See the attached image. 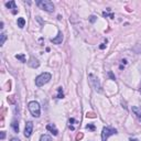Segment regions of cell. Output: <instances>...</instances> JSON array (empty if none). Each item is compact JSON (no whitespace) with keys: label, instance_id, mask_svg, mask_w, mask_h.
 <instances>
[{"label":"cell","instance_id":"1","mask_svg":"<svg viewBox=\"0 0 141 141\" xmlns=\"http://www.w3.org/2000/svg\"><path fill=\"white\" fill-rule=\"evenodd\" d=\"M51 78H52V75H51L50 73H48V72L42 73L41 75H39V76L35 78V85L37 87H41V86H43L44 84L49 83Z\"/></svg>","mask_w":141,"mask_h":141},{"label":"cell","instance_id":"2","mask_svg":"<svg viewBox=\"0 0 141 141\" xmlns=\"http://www.w3.org/2000/svg\"><path fill=\"white\" fill-rule=\"evenodd\" d=\"M36 6L40 9L48 12H53L54 11V4L50 0H41V1H36Z\"/></svg>","mask_w":141,"mask_h":141},{"label":"cell","instance_id":"3","mask_svg":"<svg viewBox=\"0 0 141 141\" xmlns=\"http://www.w3.org/2000/svg\"><path fill=\"white\" fill-rule=\"evenodd\" d=\"M29 110L31 112V115L35 117V118H39L40 115H41V107H40V104L37 101H30L29 105Z\"/></svg>","mask_w":141,"mask_h":141},{"label":"cell","instance_id":"4","mask_svg":"<svg viewBox=\"0 0 141 141\" xmlns=\"http://www.w3.org/2000/svg\"><path fill=\"white\" fill-rule=\"evenodd\" d=\"M112 134H117V129L111 127H104L101 132V141H107V139Z\"/></svg>","mask_w":141,"mask_h":141},{"label":"cell","instance_id":"5","mask_svg":"<svg viewBox=\"0 0 141 141\" xmlns=\"http://www.w3.org/2000/svg\"><path fill=\"white\" fill-rule=\"evenodd\" d=\"M88 77H89V82H91V84L93 85V87L95 88V91H97L98 93H101L102 89H101V85H100L99 81H98V78L94 76L93 74H89Z\"/></svg>","mask_w":141,"mask_h":141},{"label":"cell","instance_id":"6","mask_svg":"<svg viewBox=\"0 0 141 141\" xmlns=\"http://www.w3.org/2000/svg\"><path fill=\"white\" fill-rule=\"evenodd\" d=\"M32 132H33V123L32 121H28L24 128V137L25 138H30Z\"/></svg>","mask_w":141,"mask_h":141},{"label":"cell","instance_id":"7","mask_svg":"<svg viewBox=\"0 0 141 141\" xmlns=\"http://www.w3.org/2000/svg\"><path fill=\"white\" fill-rule=\"evenodd\" d=\"M62 41H63V34H62V32L59 31V33L57 35H56V37H53V39H51V42L54 44H61L62 43Z\"/></svg>","mask_w":141,"mask_h":141},{"label":"cell","instance_id":"8","mask_svg":"<svg viewBox=\"0 0 141 141\" xmlns=\"http://www.w3.org/2000/svg\"><path fill=\"white\" fill-rule=\"evenodd\" d=\"M28 64H29V66L32 67V68H36V67L40 66V62L36 59H34L33 56L30 59V61H29V63H28Z\"/></svg>","mask_w":141,"mask_h":141},{"label":"cell","instance_id":"9","mask_svg":"<svg viewBox=\"0 0 141 141\" xmlns=\"http://www.w3.org/2000/svg\"><path fill=\"white\" fill-rule=\"evenodd\" d=\"M46 130L51 131V132H52L54 136H57V133H59V131H57V129H56V127L54 125H52V124H49L48 126H46Z\"/></svg>","mask_w":141,"mask_h":141},{"label":"cell","instance_id":"10","mask_svg":"<svg viewBox=\"0 0 141 141\" xmlns=\"http://www.w3.org/2000/svg\"><path fill=\"white\" fill-rule=\"evenodd\" d=\"M132 111H133V114L137 116V118L141 121V107L133 106V107H132Z\"/></svg>","mask_w":141,"mask_h":141},{"label":"cell","instance_id":"11","mask_svg":"<svg viewBox=\"0 0 141 141\" xmlns=\"http://www.w3.org/2000/svg\"><path fill=\"white\" fill-rule=\"evenodd\" d=\"M17 23H18V27L20 28V29L24 28V25H25V20H24V18H18Z\"/></svg>","mask_w":141,"mask_h":141},{"label":"cell","instance_id":"12","mask_svg":"<svg viewBox=\"0 0 141 141\" xmlns=\"http://www.w3.org/2000/svg\"><path fill=\"white\" fill-rule=\"evenodd\" d=\"M6 7H7L8 9H15V10H17V7H16V2H15V1L6 2Z\"/></svg>","mask_w":141,"mask_h":141},{"label":"cell","instance_id":"13","mask_svg":"<svg viewBox=\"0 0 141 141\" xmlns=\"http://www.w3.org/2000/svg\"><path fill=\"white\" fill-rule=\"evenodd\" d=\"M40 141H52V138L49 134H42L40 138Z\"/></svg>","mask_w":141,"mask_h":141},{"label":"cell","instance_id":"14","mask_svg":"<svg viewBox=\"0 0 141 141\" xmlns=\"http://www.w3.org/2000/svg\"><path fill=\"white\" fill-rule=\"evenodd\" d=\"M16 59L17 60H20L22 63H25V56H24V54H17L16 55Z\"/></svg>","mask_w":141,"mask_h":141},{"label":"cell","instance_id":"15","mask_svg":"<svg viewBox=\"0 0 141 141\" xmlns=\"http://www.w3.org/2000/svg\"><path fill=\"white\" fill-rule=\"evenodd\" d=\"M0 37H1V39H0V46H2L4 44V41L7 40V35L4 33H1L0 34Z\"/></svg>","mask_w":141,"mask_h":141},{"label":"cell","instance_id":"16","mask_svg":"<svg viewBox=\"0 0 141 141\" xmlns=\"http://www.w3.org/2000/svg\"><path fill=\"white\" fill-rule=\"evenodd\" d=\"M11 127H12V129L16 131V132H19V125L18 123L15 120V121H12V124H11Z\"/></svg>","mask_w":141,"mask_h":141},{"label":"cell","instance_id":"17","mask_svg":"<svg viewBox=\"0 0 141 141\" xmlns=\"http://www.w3.org/2000/svg\"><path fill=\"white\" fill-rule=\"evenodd\" d=\"M57 92H59V95H57L59 99H62V98H64V94H63V92H62V87H59V88H57Z\"/></svg>","mask_w":141,"mask_h":141},{"label":"cell","instance_id":"18","mask_svg":"<svg viewBox=\"0 0 141 141\" xmlns=\"http://www.w3.org/2000/svg\"><path fill=\"white\" fill-rule=\"evenodd\" d=\"M96 20H97V17H95V16H91V17H89V21H91L92 23L96 22Z\"/></svg>","mask_w":141,"mask_h":141},{"label":"cell","instance_id":"19","mask_svg":"<svg viewBox=\"0 0 141 141\" xmlns=\"http://www.w3.org/2000/svg\"><path fill=\"white\" fill-rule=\"evenodd\" d=\"M86 129H89V130L94 131V130H95V126H94V125H87L86 126Z\"/></svg>","mask_w":141,"mask_h":141},{"label":"cell","instance_id":"20","mask_svg":"<svg viewBox=\"0 0 141 141\" xmlns=\"http://www.w3.org/2000/svg\"><path fill=\"white\" fill-rule=\"evenodd\" d=\"M102 16H104V17H108V16H109L111 19H114V17H115L114 15H112V13H111V15H108L107 12H102Z\"/></svg>","mask_w":141,"mask_h":141},{"label":"cell","instance_id":"21","mask_svg":"<svg viewBox=\"0 0 141 141\" xmlns=\"http://www.w3.org/2000/svg\"><path fill=\"white\" fill-rule=\"evenodd\" d=\"M108 75H109V77H110L111 79H114V81H115V79H116V77H115V75H114V74H112V72H108Z\"/></svg>","mask_w":141,"mask_h":141},{"label":"cell","instance_id":"22","mask_svg":"<svg viewBox=\"0 0 141 141\" xmlns=\"http://www.w3.org/2000/svg\"><path fill=\"white\" fill-rule=\"evenodd\" d=\"M4 137H6V132H4V131H1V134H0V139L3 140Z\"/></svg>","mask_w":141,"mask_h":141},{"label":"cell","instance_id":"23","mask_svg":"<svg viewBox=\"0 0 141 141\" xmlns=\"http://www.w3.org/2000/svg\"><path fill=\"white\" fill-rule=\"evenodd\" d=\"M74 123H75V119H74V118H70V119H69V125L72 126Z\"/></svg>","mask_w":141,"mask_h":141},{"label":"cell","instance_id":"24","mask_svg":"<svg viewBox=\"0 0 141 141\" xmlns=\"http://www.w3.org/2000/svg\"><path fill=\"white\" fill-rule=\"evenodd\" d=\"M105 48H106V45H105V44H101V45L99 46V49H100V50H104Z\"/></svg>","mask_w":141,"mask_h":141},{"label":"cell","instance_id":"25","mask_svg":"<svg viewBox=\"0 0 141 141\" xmlns=\"http://www.w3.org/2000/svg\"><path fill=\"white\" fill-rule=\"evenodd\" d=\"M82 137H83V134H78L77 137H76V139H77V140H79V139H81Z\"/></svg>","mask_w":141,"mask_h":141},{"label":"cell","instance_id":"26","mask_svg":"<svg viewBox=\"0 0 141 141\" xmlns=\"http://www.w3.org/2000/svg\"><path fill=\"white\" fill-rule=\"evenodd\" d=\"M10 141H20V140H19L18 138H12V139H11Z\"/></svg>","mask_w":141,"mask_h":141},{"label":"cell","instance_id":"27","mask_svg":"<svg viewBox=\"0 0 141 141\" xmlns=\"http://www.w3.org/2000/svg\"><path fill=\"white\" fill-rule=\"evenodd\" d=\"M0 28H1V29H3V22L0 23Z\"/></svg>","mask_w":141,"mask_h":141},{"label":"cell","instance_id":"28","mask_svg":"<svg viewBox=\"0 0 141 141\" xmlns=\"http://www.w3.org/2000/svg\"><path fill=\"white\" fill-rule=\"evenodd\" d=\"M129 141H138V140H137V139H132V138H130V139H129Z\"/></svg>","mask_w":141,"mask_h":141},{"label":"cell","instance_id":"29","mask_svg":"<svg viewBox=\"0 0 141 141\" xmlns=\"http://www.w3.org/2000/svg\"><path fill=\"white\" fill-rule=\"evenodd\" d=\"M69 129H70V130H74L75 128H74V127H73V126H70V125H69Z\"/></svg>","mask_w":141,"mask_h":141},{"label":"cell","instance_id":"30","mask_svg":"<svg viewBox=\"0 0 141 141\" xmlns=\"http://www.w3.org/2000/svg\"><path fill=\"white\" fill-rule=\"evenodd\" d=\"M121 62L125 63V64H127V60H123V61H121Z\"/></svg>","mask_w":141,"mask_h":141}]
</instances>
